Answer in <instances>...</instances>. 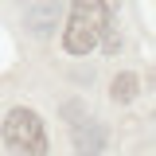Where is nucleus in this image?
I'll use <instances>...</instances> for the list:
<instances>
[{"label":"nucleus","mask_w":156,"mask_h":156,"mask_svg":"<svg viewBox=\"0 0 156 156\" xmlns=\"http://www.w3.org/2000/svg\"><path fill=\"white\" fill-rule=\"evenodd\" d=\"M136 94V74H117L113 78V98L117 101H133Z\"/></svg>","instance_id":"obj_5"},{"label":"nucleus","mask_w":156,"mask_h":156,"mask_svg":"<svg viewBox=\"0 0 156 156\" xmlns=\"http://www.w3.org/2000/svg\"><path fill=\"white\" fill-rule=\"evenodd\" d=\"M66 12V0H31L27 4V12H23V23H27V31L31 35H51L58 27V20Z\"/></svg>","instance_id":"obj_3"},{"label":"nucleus","mask_w":156,"mask_h":156,"mask_svg":"<svg viewBox=\"0 0 156 156\" xmlns=\"http://www.w3.org/2000/svg\"><path fill=\"white\" fill-rule=\"evenodd\" d=\"M105 31H109V4L105 0H70L66 31H62V47L70 55L94 51L98 39H105Z\"/></svg>","instance_id":"obj_1"},{"label":"nucleus","mask_w":156,"mask_h":156,"mask_svg":"<svg viewBox=\"0 0 156 156\" xmlns=\"http://www.w3.org/2000/svg\"><path fill=\"white\" fill-rule=\"evenodd\" d=\"M74 148H78V156H101V148H105V125L101 121H78L74 125Z\"/></svg>","instance_id":"obj_4"},{"label":"nucleus","mask_w":156,"mask_h":156,"mask_svg":"<svg viewBox=\"0 0 156 156\" xmlns=\"http://www.w3.org/2000/svg\"><path fill=\"white\" fill-rule=\"evenodd\" d=\"M4 144L12 156H47V129L35 109H12L4 117Z\"/></svg>","instance_id":"obj_2"}]
</instances>
